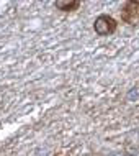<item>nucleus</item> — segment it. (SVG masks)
Instances as JSON below:
<instances>
[{"instance_id":"f03ea898","label":"nucleus","mask_w":139,"mask_h":156,"mask_svg":"<svg viewBox=\"0 0 139 156\" xmlns=\"http://www.w3.org/2000/svg\"><path fill=\"white\" fill-rule=\"evenodd\" d=\"M118 28L116 20L110 15H98L93 22V30L98 36H108L111 33H115Z\"/></svg>"},{"instance_id":"7ed1b4c3","label":"nucleus","mask_w":139,"mask_h":156,"mask_svg":"<svg viewBox=\"0 0 139 156\" xmlns=\"http://www.w3.org/2000/svg\"><path fill=\"white\" fill-rule=\"evenodd\" d=\"M54 7L62 12H74L80 7V2L79 0H69V2L67 0H57V2H54Z\"/></svg>"},{"instance_id":"f257e3e1","label":"nucleus","mask_w":139,"mask_h":156,"mask_svg":"<svg viewBox=\"0 0 139 156\" xmlns=\"http://www.w3.org/2000/svg\"><path fill=\"white\" fill-rule=\"evenodd\" d=\"M121 20L131 27H139V0H126L123 3Z\"/></svg>"}]
</instances>
